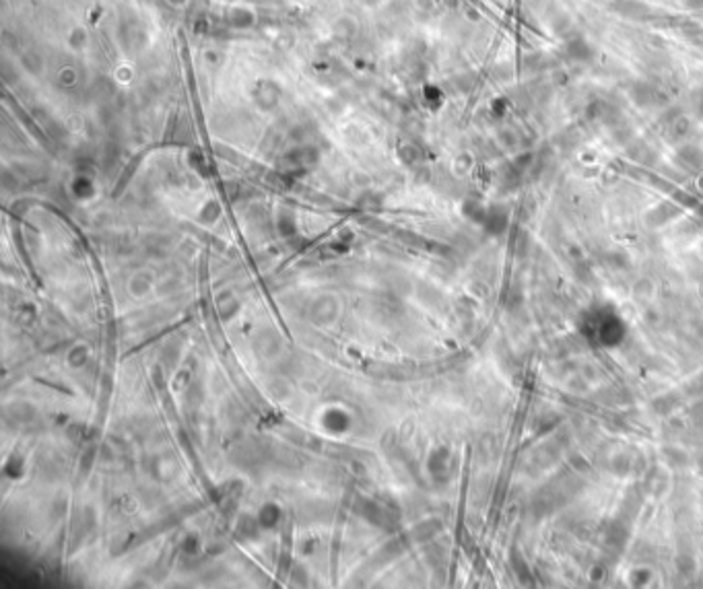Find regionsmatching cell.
Returning <instances> with one entry per match:
<instances>
[{
	"label": "cell",
	"instance_id": "7a4b0ae2",
	"mask_svg": "<svg viewBox=\"0 0 703 589\" xmlns=\"http://www.w3.org/2000/svg\"><path fill=\"white\" fill-rule=\"evenodd\" d=\"M611 8L625 19H633V21H644L650 19L654 15V8L650 4H646L644 0H615L611 4Z\"/></svg>",
	"mask_w": 703,
	"mask_h": 589
},
{
	"label": "cell",
	"instance_id": "277c9868",
	"mask_svg": "<svg viewBox=\"0 0 703 589\" xmlns=\"http://www.w3.org/2000/svg\"><path fill=\"white\" fill-rule=\"evenodd\" d=\"M680 33L685 35V40H689L695 48L703 50V27L695 21H685L680 25Z\"/></svg>",
	"mask_w": 703,
	"mask_h": 589
},
{
	"label": "cell",
	"instance_id": "5b68a950",
	"mask_svg": "<svg viewBox=\"0 0 703 589\" xmlns=\"http://www.w3.org/2000/svg\"><path fill=\"white\" fill-rule=\"evenodd\" d=\"M683 4H685L689 11H702L703 8V0H683Z\"/></svg>",
	"mask_w": 703,
	"mask_h": 589
},
{
	"label": "cell",
	"instance_id": "3957f363",
	"mask_svg": "<svg viewBox=\"0 0 703 589\" xmlns=\"http://www.w3.org/2000/svg\"><path fill=\"white\" fill-rule=\"evenodd\" d=\"M563 56L572 62H590L594 58V48L582 35H573L563 44Z\"/></svg>",
	"mask_w": 703,
	"mask_h": 589
},
{
	"label": "cell",
	"instance_id": "6da1fadb",
	"mask_svg": "<svg viewBox=\"0 0 703 589\" xmlns=\"http://www.w3.org/2000/svg\"><path fill=\"white\" fill-rule=\"evenodd\" d=\"M631 99L637 103L639 107H654V105H660V103L666 102V95L651 80H635L631 85Z\"/></svg>",
	"mask_w": 703,
	"mask_h": 589
},
{
	"label": "cell",
	"instance_id": "8992f818",
	"mask_svg": "<svg viewBox=\"0 0 703 589\" xmlns=\"http://www.w3.org/2000/svg\"><path fill=\"white\" fill-rule=\"evenodd\" d=\"M695 107H697V111L703 116V85L702 89L697 91V95H695Z\"/></svg>",
	"mask_w": 703,
	"mask_h": 589
}]
</instances>
